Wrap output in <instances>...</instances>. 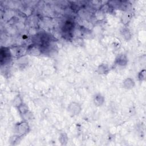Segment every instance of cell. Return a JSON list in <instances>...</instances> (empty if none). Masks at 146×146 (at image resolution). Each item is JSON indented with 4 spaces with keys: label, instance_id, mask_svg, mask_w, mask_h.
Listing matches in <instances>:
<instances>
[{
    "label": "cell",
    "instance_id": "cell-1",
    "mask_svg": "<svg viewBox=\"0 0 146 146\" xmlns=\"http://www.w3.org/2000/svg\"><path fill=\"white\" fill-rule=\"evenodd\" d=\"M82 110L80 105L76 102H72L67 107V111L71 116L79 115Z\"/></svg>",
    "mask_w": 146,
    "mask_h": 146
},
{
    "label": "cell",
    "instance_id": "cell-4",
    "mask_svg": "<svg viewBox=\"0 0 146 146\" xmlns=\"http://www.w3.org/2000/svg\"><path fill=\"white\" fill-rule=\"evenodd\" d=\"M128 62L127 58L125 54H121L117 56L116 59V63L120 66H125Z\"/></svg>",
    "mask_w": 146,
    "mask_h": 146
},
{
    "label": "cell",
    "instance_id": "cell-2",
    "mask_svg": "<svg viewBox=\"0 0 146 146\" xmlns=\"http://www.w3.org/2000/svg\"><path fill=\"white\" fill-rule=\"evenodd\" d=\"M15 129L17 135L21 137L28 133L29 130V126L26 122L22 121L17 125V127L15 128Z\"/></svg>",
    "mask_w": 146,
    "mask_h": 146
},
{
    "label": "cell",
    "instance_id": "cell-11",
    "mask_svg": "<svg viewBox=\"0 0 146 146\" xmlns=\"http://www.w3.org/2000/svg\"><path fill=\"white\" fill-rule=\"evenodd\" d=\"M22 103H23V102H22V100H21L20 96H17L15 98V100H14V103H15V106H17V107H18V106H19Z\"/></svg>",
    "mask_w": 146,
    "mask_h": 146
},
{
    "label": "cell",
    "instance_id": "cell-5",
    "mask_svg": "<svg viewBox=\"0 0 146 146\" xmlns=\"http://www.w3.org/2000/svg\"><path fill=\"white\" fill-rule=\"evenodd\" d=\"M104 102V98L101 94H96L94 98V103L95 106H100Z\"/></svg>",
    "mask_w": 146,
    "mask_h": 146
},
{
    "label": "cell",
    "instance_id": "cell-8",
    "mask_svg": "<svg viewBox=\"0 0 146 146\" xmlns=\"http://www.w3.org/2000/svg\"><path fill=\"white\" fill-rule=\"evenodd\" d=\"M98 71H99V74H105V73L108 72V66L104 64L100 65L98 68Z\"/></svg>",
    "mask_w": 146,
    "mask_h": 146
},
{
    "label": "cell",
    "instance_id": "cell-9",
    "mask_svg": "<svg viewBox=\"0 0 146 146\" xmlns=\"http://www.w3.org/2000/svg\"><path fill=\"white\" fill-rule=\"evenodd\" d=\"M138 78H139V79L140 80H144L145 79V70L144 69L143 70H141L139 75H138Z\"/></svg>",
    "mask_w": 146,
    "mask_h": 146
},
{
    "label": "cell",
    "instance_id": "cell-6",
    "mask_svg": "<svg viewBox=\"0 0 146 146\" xmlns=\"http://www.w3.org/2000/svg\"><path fill=\"white\" fill-rule=\"evenodd\" d=\"M135 85V81L131 78L125 79L123 82V87L126 89H131L134 87Z\"/></svg>",
    "mask_w": 146,
    "mask_h": 146
},
{
    "label": "cell",
    "instance_id": "cell-3",
    "mask_svg": "<svg viewBox=\"0 0 146 146\" xmlns=\"http://www.w3.org/2000/svg\"><path fill=\"white\" fill-rule=\"evenodd\" d=\"M11 54L9 50H7L6 48H4L3 49L1 48V63L3 62V61L6 63L9 60V59H10Z\"/></svg>",
    "mask_w": 146,
    "mask_h": 146
},
{
    "label": "cell",
    "instance_id": "cell-10",
    "mask_svg": "<svg viewBox=\"0 0 146 146\" xmlns=\"http://www.w3.org/2000/svg\"><path fill=\"white\" fill-rule=\"evenodd\" d=\"M60 143H62V144H66L67 143V136L64 134L61 135V136L60 137Z\"/></svg>",
    "mask_w": 146,
    "mask_h": 146
},
{
    "label": "cell",
    "instance_id": "cell-7",
    "mask_svg": "<svg viewBox=\"0 0 146 146\" xmlns=\"http://www.w3.org/2000/svg\"><path fill=\"white\" fill-rule=\"evenodd\" d=\"M18 108L21 115H26L28 112L27 106L23 103L19 106L18 107Z\"/></svg>",
    "mask_w": 146,
    "mask_h": 146
}]
</instances>
